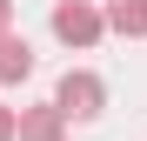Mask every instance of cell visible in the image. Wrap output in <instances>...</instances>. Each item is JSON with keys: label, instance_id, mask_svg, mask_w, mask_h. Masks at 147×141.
<instances>
[{"label": "cell", "instance_id": "8992f818", "mask_svg": "<svg viewBox=\"0 0 147 141\" xmlns=\"http://www.w3.org/2000/svg\"><path fill=\"white\" fill-rule=\"evenodd\" d=\"M0 141H20V108L0 101Z\"/></svg>", "mask_w": 147, "mask_h": 141}, {"label": "cell", "instance_id": "277c9868", "mask_svg": "<svg viewBox=\"0 0 147 141\" xmlns=\"http://www.w3.org/2000/svg\"><path fill=\"white\" fill-rule=\"evenodd\" d=\"M27 74H34V47L20 34H0V87H20Z\"/></svg>", "mask_w": 147, "mask_h": 141}, {"label": "cell", "instance_id": "6da1fadb", "mask_svg": "<svg viewBox=\"0 0 147 141\" xmlns=\"http://www.w3.org/2000/svg\"><path fill=\"white\" fill-rule=\"evenodd\" d=\"M100 34H107V7H94V0H60V7H54V40L94 47Z\"/></svg>", "mask_w": 147, "mask_h": 141}, {"label": "cell", "instance_id": "7a4b0ae2", "mask_svg": "<svg viewBox=\"0 0 147 141\" xmlns=\"http://www.w3.org/2000/svg\"><path fill=\"white\" fill-rule=\"evenodd\" d=\"M54 101L74 114V121H94V114L107 108V81H100V74H87V67H67L60 87H54Z\"/></svg>", "mask_w": 147, "mask_h": 141}, {"label": "cell", "instance_id": "5b68a950", "mask_svg": "<svg viewBox=\"0 0 147 141\" xmlns=\"http://www.w3.org/2000/svg\"><path fill=\"white\" fill-rule=\"evenodd\" d=\"M107 27L120 40H147V0H107Z\"/></svg>", "mask_w": 147, "mask_h": 141}, {"label": "cell", "instance_id": "3957f363", "mask_svg": "<svg viewBox=\"0 0 147 141\" xmlns=\"http://www.w3.org/2000/svg\"><path fill=\"white\" fill-rule=\"evenodd\" d=\"M67 121H74V114H67L60 101L20 108V141H67Z\"/></svg>", "mask_w": 147, "mask_h": 141}, {"label": "cell", "instance_id": "52a82bcc", "mask_svg": "<svg viewBox=\"0 0 147 141\" xmlns=\"http://www.w3.org/2000/svg\"><path fill=\"white\" fill-rule=\"evenodd\" d=\"M13 27V0H0V34H7Z\"/></svg>", "mask_w": 147, "mask_h": 141}]
</instances>
